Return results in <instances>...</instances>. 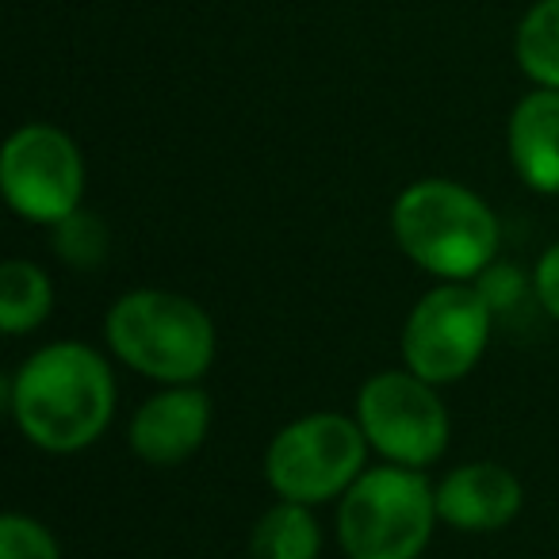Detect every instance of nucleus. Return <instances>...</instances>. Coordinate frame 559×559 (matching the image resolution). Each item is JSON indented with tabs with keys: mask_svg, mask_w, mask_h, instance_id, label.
<instances>
[{
	"mask_svg": "<svg viewBox=\"0 0 559 559\" xmlns=\"http://www.w3.org/2000/svg\"><path fill=\"white\" fill-rule=\"evenodd\" d=\"M9 414L24 441L47 456H78L116 418V376L100 349L50 342L9 376Z\"/></svg>",
	"mask_w": 559,
	"mask_h": 559,
	"instance_id": "nucleus-1",
	"label": "nucleus"
},
{
	"mask_svg": "<svg viewBox=\"0 0 559 559\" xmlns=\"http://www.w3.org/2000/svg\"><path fill=\"white\" fill-rule=\"evenodd\" d=\"M391 238L437 284H472L498 261L502 226L475 188L449 177L406 185L391 203Z\"/></svg>",
	"mask_w": 559,
	"mask_h": 559,
	"instance_id": "nucleus-2",
	"label": "nucleus"
},
{
	"mask_svg": "<svg viewBox=\"0 0 559 559\" xmlns=\"http://www.w3.org/2000/svg\"><path fill=\"white\" fill-rule=\"evenodd\" d=\"M104 345L142 380L200 383L218 357L215 319L185 292L131 288L104 314Z\"/></svg>",
	"mask_w": 559,
	"mask_h": 559,
	"instance_id": "nucleus-3",
	"label": "nucleus"
},
{
	"mask_svg": "<svg viewBox=\"0 0 559 559\" xmlns=\"http://www.w3.org/2000/svg\"><path fill=\"white\" fill-rule=\"evenodd\" d=\"M437 525L433 483L403 464L365 467L337 498V544L345 559H421Z\"/></svg>",
	"mask_w": 559,
	"mask_h": 559,
	"instance_id": "nucleus-4",
	"label": "nucleus"
},
{
	"mask_svg": "<svg viewBox=\"0 0 559 559\" xmlns=\"http://www.w3.org/2000/svg\"><path fill=\"white\" fill-rule=\"evenodd\" d=\"M368 452L372 444L353 414L314 411L272 437L261 472L276 498L322 506L337 502L365 475Z\"/></svg>",
	"mask_w": 559,
	"mask_h": 559,
	"instance_id": "nucleus-5",
	"label": "nucleus"
},
{
	"mask_svg": "<svg viewBox=\"0 0 559 559\" xmlns=\"http://www.w3.org/2000/svg\"><path fill=\"white\" fill-rule=\"evenodd\" d=\"M368 444L383 464H403L426 472L449 452L452 418L441 399V388L414 376L411 368H383L368 376L353 403Z\"/></svg>",
	"mask_w": 559,
	"mask_h": 559,
	"instance_id": "nucleus-6",
	"label": "nucleus"
},
{
	"mask_svg": "<svg viewBox=\"0 0 559 559\" xmlns=\"http://www.w3.org/2000/svg\"><path fill=\"white\" fill-rule=\"evenodd\" d=\"M490 330H495V311L475 284H437L418 296L403 322L399 334L403 368L433 388H452L479 368Z\"/></svg>",
	"mask_w": 559,
	"mask_h": 559,
	"instance_id": "nucleus-7",
	"label": "nucleus"
},
{
	"mask_svg": "<svg viewBox=\"0 0 559 559\" xmlns=\"http://www.w3.org/2000/svg\"><path fill=\"white\" fill-rule=\"evenodd\" d=\"M88 169L70 131L55 123H24L0 150V192L16 218L55 226L85 207Z\"/></svg>",
	"mask_w": 559,
	"mask_h": 559,
	"instance_id": "nucleus-8",
	"label": "nucleus"
},
{
	"mask_svg": "<svg viewBox=\"0 0 559 559\" xmlns=\"http://www.w3.org/2000/svg\"><path fill=\"white\" fill-rule=\"evenodd\" d=\"M215 421V403L200 383H165L134 406L127 444L150 467H180L203 449Z\"/></svg>",
	"mask_w": 559,
	"mask_h": 559,
	"instance_id": "nucleus-9",
	"label": "nucleus"
},
{
	"mask_svg": "<svg viewBox=\"0 0 559 559\" xmlns=\"http://www.w3.org/2000/svg\"><path fill=\"white\" fill-rule=\"evenodd\" d=\"M437 490V518L441 525L460 533H498L513 525V518L525 506V487L506 464L495 460H472L460 464L433 483Z\"/></svg>",
	"mask_w": 559,
	"mask_h": 559,
	"instance_id": "nucleus-10",
	"label": "nucleus"
},
{
	"mask_svg": "<svg viewBox=\"0 0 559 559\" xmlns=\"http://www.w3.org/2000/svg\"><path fill=\"white\" fill-rule=\"evenodd\" d=\"M506 154L536 195H559V88H533L510 111Z\"/></svg>",
	"mask_w": 559,
	"mask_h": 559,
	"instance_id": "nucleus-11",
	"label": "nucleus"
},
{
	"mask_svg": "<svg viewBox=\"0 0 559 559\" xmlns=\"http://www.w3.org/2000/svg\"><path fill=\"white\" fill-rule=\"evenodd\" d=\"M322 525L314 506L276 498L249 528V559H319Z\"/></svg>",
	"mask_w": 559,
	"mask_h": 559,
	"instance_id": "nucleus-12",
	"label": "nucleus"
},
{
	"mask_svg": "<svg viewBox=\"0 0 559 559\" xmlns=\"http://www.w3.org/2000/svg\"><path fill=\"white\" fill-rule=\"evenodd\" d=\"M55 311V284L27 257H9L0 264V330L9 337H27Z\"/></svg>",
	"mask_w": 559,
	"mask_h": 559,
	"instance_id": "nucleus-13",
	"label": "nucleus"
},
{
	"mask_svg": "<svg viewBox=\"0 0 559 559\" xmlns=\"http://www.w3.org/2000/svg\"><path fill=\"white\" fill-rule=\"evenodd\" d=\"M513 58L536 88H559V0H536L521 16Z\"/></svg>",
	"mask_w": 559,
	"mask_h": 559,
	"instance_id": "nucleus-14",
	"label": "nucleus"
},
{
	"mask_svg": "<svg viewBox=\"0 0 559 559\" xmlns=\"http://www.w3.org/2000/svg\"><path fill=\"white\" fill-rule=\"evenodd\" d=\"M50 249L62 257V264L78 272H88V269H100L104 257L111 249V230L96 211H73L70 218L50 226Z\"/></svg>",
	"mask_w": 559,
	"mask_h": 559,
	"instance_id": "nucleus-15",
	"label": "nucleus"
},
{
	"mask_svg": "<svg viewBox=\"0 0 559 559\" xmlns=\"http://www.w3.org/2000/svg\"><path fill=\"white\" fill-rule=\"evenodd\" d=\"M0 559H62V544L32 513H4L0 518Z\"/></svg>",
	"mask_w": 559,
	"mask_h": 559,
	"instance_id": "nucleus-16",
	"label": "nucleus"
},
{
	"mask_svg": "<svg viewBox=\"0 0 559 559\" xmlns=\"http://www.w3.org/2000/svg\"><path fill=\"white\" fill-rule=\"evenodd\" d=\"M472 284L479 288V296L490 304L495 319L510 314L513 307L525 304L528 296L536 299V292H533V272L518 269L513 261H495V264H487V269H483L479 276L472 280Z\"/></svg>",
	"mask_w": 559,
	"mask_h": 559,
	"instance_id": "nucleus-17",
	"label": "nucleus"
},
{
	"mask_svg": "<svg viewBox=\"0 0 559 559\" xmlns=\"http://www.w3.org/2000/svg\"><path fill=\"white\" fill-rule=\"evenodd\" d=\"M533 292H536V304H540V311L548 314L551 322H559V241L536 257Z\"/></svg>",
	"mask_w": 559,
	"mask_h": 559,
	"instance_id": "nucleus-18",
	"label": "nucleus"
}]
</instances>
